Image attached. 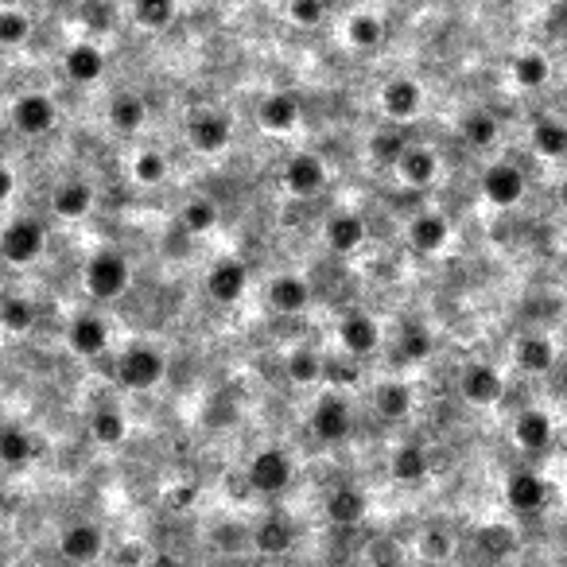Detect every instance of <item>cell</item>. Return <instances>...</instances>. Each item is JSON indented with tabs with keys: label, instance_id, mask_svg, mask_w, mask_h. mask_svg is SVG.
<instances>
[{
	"label": "cell",
	"instance_id": "6da1fadb",
	"mask_svg": "<svg viewBox=\"0 0 567 567\" xmlns=\"http://www.w3.org/2000/svg\"><path fill=\"white\" fill-rule=\"evenodd\" d=\"M83 280H86V292H90L94 299L113 304V299H121L124 292H129L132 269H129V261L117 253V249H101V253H94L90 261H86Z\"/></svg>",
	"mask_w": 567,
	"mask_h": 567
},
{
	"label": "cell",
	"instance_id": "7a4b0ae2",
	"mask_svg": "<svg viewBox=\"0 0 567 567\" xmlns=\"http://www.w3.org/2000/svg\"><path fill=\"white\" fill-rule=\"evenodd\" d=\"M167 373V358L156 346H129V350L117 358V381H121L129 393H149L164 381Z\"/></svg>",
	"mask_w": 567,
	"mask_h": 567
},
{
	"label": "cell",
	"instance_id": "3957f363",
	"mask_svg": "<svg viewBox=\"0 0 567 567\" xmlns=\"http://www.w3.org/2000/svg\"><path fill=\"white\" fill-rule=\"evenodd\" d=\"M249 490L261 493V498H280V493L288 490L292 478H296V462L284 447H264L249 459Z\"/></svg>",
	"mask_w": 567,
	"mask_h": 567
},
{
	"label": "cell",
	"instance_id": "277c9868",
	"mask_svg": "<svg viewBox=\"0 0 567 567\" xmlns=\"http://www.w3.org/2000/svg\"><path fill=\"white\" fill-rule=\"evenodd\" d=\"M478 190L490 206L498 210H510L525 198V172L510 160H493V164L482 167V179H478Z\"/></svg>",
	"mask_w": 567,
	"mask_h": 567
},
{
	"label": "cell",
	"instance_id": "5b68a950",
	"mask_svg": "<svg viewBox=\"0 0 567 567\" xmlns=\"http://www.w3.org/2000/svg\"><path fill=\"white\" fill-rule=\"evenodd\" d=\"M187 140L198 156H222L233 144V121L218 109H198L187 121Z\"/></svg>",
	"mask_w": 567,
	"mask_h": 567
},
{
	"label": "cell",
	"instance_id": "8992f818",
	"mask_svg": "<svg viewBox=\"0 0 567 567\" xmlns=\"http://www.w3.org/2000/svg\"><path fill=\"white\" fill-rule=\"evenodd\" d=\"M43 246H47V230L35 218H17L0 230V257L9 264H32L40 261Z\"/></svg>",
	"mask_w": 567,
	"mask_h": 567
},
{
	"label": "cell",
	"instance_id": "52a82bcc",
	"mask_svg": "<svg viewBox=\"0 0 567 567\" xmlns=\"http://www.w3.org/2000/svg\"><path fill=\"white\" fill-rule=\"evenodd\" d=\"M249 292V264L241 257H222L206 272V296L222 307H233Z\"/></svg>",
	"mask_w": 567,
	"mask_h": 567
},
{
	"label": "cell",
	"instance_id": "ba28073f",
	"mask_svg": "<svg viewBox=\"0 0 567 567\" xmlns=\"http://www.w3.org/2000/svg\"><path fill=\"white\" fill-rule=\"evenodd\" d=\"M459 393H462V401L475 404V408H493V404L505 396L502 370L490 362H470L467 370L459 373Z\"/></svg>",
	"mask_w": 567,
	"mask_h": 567
},
{
	"label": "cell",
	"instance_id": "9c48e42d",
	"mask_svg": "<svg viewBox=\"0 0 567 567\" xmlns=\"http://www.w3.org/2000/svg\"><path fill=\"white\" fill-rule=\"evenodd\" d=\"M312 432H315V439H323V444H346L353 432L350 404H346L338 393L319 396V404H315V412H312Z\"/></svg>",
	"mask_w": 567,
	"mask_h": 567
},
{
	"label": "cell",
	"instance_id": "30bf717a",
	"mask_svg": "<svg viewBox=\"0 0 567 567\" xmlns=\"http://www.w3.org/2000/svg\"><path fill=\"white\" fill-rule=\"evenodd\" d=\"M419 109H424V86H419L416 78L401 75L393 78V83H385V90H381V113H385L389 121L408 124L419 117Z\"/></svg>",
	"mask_w": 567,
	"mask_h": 567
},
{
	"label": "cell",
	"instance_id": "8fae6325",
	"mask_svg": "<svg viewBox=\"0 0 567 567\" xmlns=\"http://www.w3.org/2000/svg\"><path fill=\"white\" fill-rule=\"evenodd\" d=\"M338 342H342V350L353 353V358L373 353L381 346L378 319H373V315H366V312H346L342 319H338Z\"/></svg>",
	"mask_w": 567,
	"mask_h": 567
},
{
	"label": "cell",
	"instance_id": "7c38bea8",
	"mask_svg": "<svg viewBox=\"0 0 567 567\" xmlns=\"http://www.w3.org/2000/svg\"><path fill=\"white\" fill-rule=\"evenodd\" d=\"M284 187L299 198H312L327 187V164H323L315 152H296V156L284 164Z\"/></svg>",
	"mask_w": 567,
	"mask_h": 567
},
{
	"label": "cell",
	"instance_id": "4fadbf2b",
	"mask_svg": "<svg viewBox=\"0 0 567 567\" xmlns=\"http://www.w3.org/2000/svg\"><path fill=\"white\" fill-rule=\"evenodd\" d=\"M505 502H510V510L521 513V517H533V513H541L544 505H548V486H544V478L536 475V470H517V475L505 482Z\"/></svg>",
	"mask_w": 567,
	"mask_h": 567
},
{
	"label": "cell",
	"instance_id": "5bb4252c",
	"mask_svg": "<svg viewBox=\"0 0 567 567\" xmlns=\"http://www.w3.org/2000/svg\"><path fill=\"white\" fill-rule=\"evenodd\" d=\"M55 121H58V109L47 94H24V98H17V106H12V124H17L24 137H43V132L55 129Z\"/></svg>",
	"mask_w": 567,
	"mask_h": 567
},
{
	"label": "cell",
	"instance_id": "9a60e30c",
	"mask_svg": "<svg viewBox=\"0 0 567 567\" xmlns=\"http://www.w3.org/2000/svg\"><path fill=\"white\" fill-rule=\"evenodd\" d=\"M552 436H556V424H552V416L544 408H525V412H517V419H513V444H517L521 451H528V455L548 451Z\"/></svg>",
	"mask_w": 567,
	"mask_h": 567
},
{
	"label": "cell",
	"instance_id": "2e32d148",
	"mask_svg": "<svg viewBox=\"0 0 567 567\" xmlns=\"http://www.w3.org/2000/svg\"><path fill=\"white\" fill-rule=\"evenodd\" d=\"M447 241H451V222H447L439 210H424V215H416L408 222V246L416 249V253L436 257L447 249Z\"/></svg>",
	"mask_w": 567,
	"mask_h": 567
},
{
	"label": "cell",
	"instance_id": "e0dca14e",
	"mask_svg": "<svg viewBox=\"0 0 567 567\" xmlns=\"http://www.w3.org/2000/svg\"><path fill=\"white\" fill-rule=\"evenodd\" d=\"M323 241H327L330 253L338 257H350L366 246V222L353 210H338L323 222Z\"/></svg>",
	"mask_w": 567,
	"mask_h": 567
},
{
	"label": "cell",
	"instance_id": "ac0fdd59",
	"mask_svg": "<svg viewBox=\"0 0 567 567\" xmlns=\"http://www.w3.org/2000/svg\"><path fill=\"white\" fill-rule=\"evenodd\" d=\"M257 124H261L264 132H272V137L292 132L299 124V98L288 90H276L269 94V98H261V106H257Z\"/></svg>",
	"mask_w": 567,
	"mask_h": 567
},
{
	"label": "cell",
	"instance_id": "d6986e66",
	"mask_svg": "<svg viewBox=\"0 0 567 567\" xmlns=\"http://www.w3.org/2000/svg\"><path fill=\"white\" fill-rule=\"evenodd\" d=\"M58 552H63V559H70V564H94V559H101V552H106V533H101L98 525H90V521L70 525L58 536Z\"/></svg>",
	"mask_w": 567,
	"mask_h": 567
},
{
	"label": "cell",
	"instance_id": "ffe728a7",
	"mask_svg": "<svg viewBox=\"0 0 567 567\" xmlns=\"http://www.w3.org/2000/svg\"><path fill=\"white\" fill-rule=\"evenodd\" d=\"M396 175H401L408 187H432L439 175V156L424 144H404L401 156L393 160Z\"/></svg>",
	"mask_w": 567,
	"mask_h": 567
},
{
	"label": "cell",
	"instance_id": "44dd1931",
	"mask_svg": "<svg viewBox=\"0 0 567 567\" xmlns=\"http://www.w3.org/2000/svg\"><path fill=\"white\" fill-rule=\"evenodd\" d=\"M327 521L338 528H353V525H362L366 513H370V502H366V493L358 490V486H338V490L327 493Z\"/></svg>",
	"mask_w": 567,
	"mask_h": 567
},
{
	"label": "cell",
	"instance_id": "7402d4cb",
	"mask_svg": "<svg viewBox=\"0 0 567 567\" xmlns=\"http://www.w3.org/2000/svg\"><path fill=\"white\" fill-rule=\"evenodd\" d=\"M63 70L70 83L94 86L106 75V51H101L98 43H75V47L63 55Z\"/></svg>",
	"mask_w": 567,
	"mask_h": 567
},
{
	"label": "cell",
	"instance_id": "603a6c76",
	"mask_svg": "<svg viewBox=\"0 0 567 567\" xmlns=\"http://www.w3.org/2000/svg\"><path fill=\"white\" fill-rule=\"evenodd\" d=\"M269 304L272 312L280 315H304L307 307H312V284H307L304 276L284 272V276H276L269 284Z\"/></svg>",
	"mask_w": 567,
	"mask_h": 567
},
{
	"label": "cell",
	"instance_id": "cb8c5ba5",
	"mask_svg": "<svg viewBox=\"0 0 567 567\" xmlns=\"http://www.w3.org/2000/svg\"><path fill=\"white\" fill-rule=\"evenodd\" d=\"M66 342H70V350L75 353H83V358H98V353H106V346H109L106 319H98V315H78V319L70 323V330H66Z\"/></svg>",
	"mask_w": 567,
	"mask_h": 567
},
{
	"label": "cell",
	"instance_id": "d4e9b609",
	"mask_svg": "<svg viewBox=\"0 0 567 567\" xmlns=\"http://www.w3.org/2000/svg\"><path fill=\"white\" fill-rule=\"evenodd\" d=\"M428 470H432V459L419 444H401V447H393V455H389V475H393V482H401V486L424 482Z\"/></svg>",
	"mask_w": 567,
	"mask_h": 567
},
{
	"label": "cell",
	"instance_id": "484cf974",
	"mask_svg": "<svg viewBox=\"0 0 567 567\" xmlns=\"http://www.w3.org/2000/svg\"><path fill=\"white\" fill-rule=\"evenodd\" d=\"M253 544L261 556H284V552L296 544V525H292L284 513H272V517H264L261 525H257Z\"/></svg>",
	"mask_w": 567,
	"mask_h": 567
},
{
	"label": "cell",
	"instance_id": "4316f807",
	"mask_svg": "<svg viewBox=\"0 0 567 567\" xmlns=\"http://www.w3.org/2000/svg\"><path fill=\"white\" fill-rule=\"evenodd\" d=\"M510 78L517 90H541L552 78V63L544 51H521V55L510 58Z\"/></svg>",
	"mask_w": 567,
	"mask_h": 567
},
{
	"label": "cell",
	"instance_id": "83f0119b",
	"mask_svg": "<svg viewBox=\"0 0 567 567\" xmlns=\"http://www.w3.org/2000/svg\"><path fill=\"white\" fill-rule=\"evenodd\" d=\"M51 210H55L58 218H66V222H78V218H86L94 210V187L83 179L63 183V187L55 190V198H51Z\"/></svg>",
	"mask_w": 567,
	"mask_h": 567
},
{
	"label": "cell",
	"instance_id": "f1b7e54d",
	"mask_svg": "<svg viewBox=\"0 0 567 567\" xmlns=\"http://www.w3.org/2000/svg\"><path fill=\"white\" fill-rule=\"evenodd\" d=\"M513 358H517V366L525 373L541 378V373H552V366H556V342L548 335H525L517 342V350H513Z\"/></svg>",
	"mask_w": 567,
	"mask_h": 567
},
{
	"label": "cell",
	"instance_id": "f546056e",
	"mask_svg": "<svg viewBox=\"0 0 567 567\" xmlns=\"http://www.w3.org/2000/svg\"><path fill=\"white\" fill-rule=\"evenodd\" d=\"M528 140H533V152L544 160H564L567 156V124L559 117H536L533 129H528Z\"/></svg>",
	"mask_w": 567,
	"mask_h": 567
},
{
	"label": "cell",
	"instance_id": "4dcf8cb0",
	"mask_svg": "<svg viewBox=\"0 0 567 567\" xmlns=\"http://www.w3.org/2000/svg\"><path fill=\"white\" fill-rule=\"evenodd\" d=\"M412 404H416V396H412L408 381H381L378 393H373V408L385 419H404L412 412Z\"/></svg>",
	"mask_w": 567,
	"mask_h": 567
},
{
	"label": "cell",
	"instance_id": "1f68e13d",
	"mask_svg": "<svg viewBox=\"0 0 567 567\" xmlns=\"http://www.w3.org/2000/svg\"><path fill=\"white\" fill-rule=\"evenodd\" d=\"M459 132L470 149H493L498 137H502V124H498V117H493L490 109H470L459 121Z\"/></svg>",
	"mask_w": 567,
	"mask_h": 567
},
{
	"label": "cell",
	"instance_id": "d6a6232c",
	"mask_svg": "<svg viewBox=\"0 0 567 567\" xmlns=\"http://www.w3.org/2000/svg\"><path fill=\"white\" fill-rule=\"evenodd\" d=\"M381 40H385V20L378 17V12H353L350 20H346V43L358 51H373L381 47Z\"/></svg>",
	"mask_w": 567,
	"mask_h": 567
},
{
	"label": "cell",
	"instance_id": "836d02e7",
	"mask_svg": "<svg viewBox=\"0 0 567 567\" xmlns=\"http://www.w3.org/2000/svg\"><path fill=\"white\" fill-rule=\"evenodd\" d=\"M144 121H149V106L137 98V94H117L113 101H109V124H113L117 132H140L144 129Z\"/></svg>",
	"mask_w": 567,
	"mask_h": 567
},
{
	"label": "cell",
	"instance_id": "e575fe53",
	"mask_svg": "<svg viewBox=\"0 0 567 567\" xmlns=\"http://www.w3.org/2000/svg\"><path fill=\"white\" fill-rule=\"evenodd\" d=\"M175 12H179L175 0H132V20H137V28H144V32H164V28H172Z\"/></svg>",
	"mask_w": 567,
	"mask_h": 567
},
{
	"label": "cell",
	"instance_id": "d590c367",
	"mask_svg": "<svg viewBox=\"0 0 567 567\" xmlns=\"http://www.w3.org/2000/svg\"><path fill=\"white\" fill-rule=\"evenodd\" d=\"M35 451H40V444L24 428H17V424L0 428V462L4 467H24L28 459H35Z\"/></svg>",
	"mask_w": 567,
	"mask_h": 567
},
{
	"label": "cell",
	"instance_id": "8d00e7d4",
	"mask_svg": "<svg viewBox=\"0 0 567 567\" xmlns=\"http://www.w3.org/2000/svg\"><path fill=\"white\" fill-rule=\"evenodd\" d=\"M179 222H183V230H187V233H210L218 222H222V210H218L215 198L198 195V198H190V203L183 206Z\"/></svg>",
	"mask_w": 567,
	"mask_h": 567
},
{
	"label": "cell",
	"instance_id": "74e56055",
	"mask_svg": "<svg viewBox=\"0 0 567 567\" xmlns=\"http://www.w3.org/2000/svg\"><path fill=\"white\" fill-rule=\"evenodd\" d=\"M90 436L106 447H117V444H124V436H129V419H124L117 408H98L90 416Z\"/></svg>",
	"mask_w": 567,
	"mask_h": 567
},
{
	"label": "cell",
	"instance_id": "f35d334b",
	"mask_svg": "<svg viewBox=\"0 0 567 567\" xmlns=\"http://www.w3.org/2000/svg\"><path fill=\"white\" fill-rule=\"evenodd\" d=\"M132 179L140 187H160L167 179V156L160 149H144L132 156Z\"/></svg>",
	"mask_w": 567,
	"mask_h": 567
},
{
	"label": "cell",
	"instance_id": "ab89813d",
	"mask_svg": "<svg viewBox=\"0 0 567 567\" xmlns=\"http://www.w3.org/2000/svg\"><path fill=\"white\" fill-rule=\"evenodd\" d=\"M0 323H4V330H12V335H24L35 323V304L24 296H9L0 304Z\"/></svg>",
	"mask_w": 567,
	"mask_h": 567
},
{
	"label": "cell",
	"instance_id": "60d3db41",
	"mask_svg": "<svg viewBox=\"0 0 567 567\" xmlns=\"http://www.w3.org/2000/svg\"><path fill=\"white\" fill-rule=\"evenodd\" d=\"M432 350H436V342H432V330L408 323V327H404V338H401V353H404V358H408V362H428Z\"/></svg>",
	"mask_w": 567,
	"mask_h": 567
},
{
	"label": "cell",
	"instance_id": "b9f144b4",
	"mask_svg": "<svg viewBox=\"0 0 567 567\" xmlns=\"http://www.w3.org/2000/svg\"><path fill=\"white\" fill-rule=\"evenodd\" d=\"M32 35V20L20 9H0V47H20Z\"/></svg>",
	"mask_w": 567,
	"mask_h": 567
},
{
	"label": "cell",
	"instance_id": "7bdbcfd3",
	"mask_svg": "<svg viewBox=\"0 0 567 567\" xmlns=\"http://www.w3.org/2000/svg\"><path fill=\"white\" fill-rule=\"evenodd\" d=\"M288 378L307 385V381H319L323 378V358L315 350H292L288 353Z\"/></svg>",
	"mask_w": 567,
	"mask_h": 567
},
{
	"label": "cell",
	"instance_id": "ee69618b",
	"mask_svg": "<svg viewBox=\"0 0 567 567\" xmlns=\"http://www.w3.org/2000/svg\"><path fill=\"white\" fill-rule=\"evenodd\" d=\"M284 12L296 28H319L323 17H327V0H288Z\"/></svg>",
	"mask_w": 567,
	"mask_h": 567
},
{
	"label": "cell",
	"instance_id": "f6af8a7d",
	"mask_svg": "<svg viewBox=\"0 0 567 567\" xmlns=\"http://www.w3.org/2000/svg\"><path fill=\"white\" fill-rule=\"evenodd\" d=\"M401 149H404V140L396 137V132H378V137H373V156L385 160V164H393V160L401 156Z\"/></svg>",
	"mask_w": 567,
	"mask_h": 567
},
{
	"label": "cell",
	"instance_id": "bcb514c9",
	"mask_svg": "<svg viewBox=\"0 0 567 567\" xmlns=\"http://www.w3.org/2000/svg\"><path fill=\"white\" fill-rule=\"evenodd\" d=\"M12 190H17V172L9 164H0V203L12 198Z\"/></svg>",
	"mask_w": 567,
	"mask_h": 567
},
{
	"label": "cell",
	"instance_id": "7dc6e473",
	"mask_svg": "<svg viewBox=\"0 0 567 567\" xmlns=\"http://www.w3.org/2000/svg\"><path fill=\"white\" fill-rule=\"evenodd\" d=\"M195 498V490H175L172 493V502H175V510H187V502Z\"/></svg>",
	"mask_w": 567,
	"mask_h": 567
},
{
	"label": "cell",
	"instance_id": "c3c4849f",
	"mask_svg": "<svg viewBox=\"0 0 567 567\" xmlns=\"http://www.w3.org/2000/svg\"><path fill=\"white\" fill-rule=\"evenodd\" d=\"M559 203H564V210H567V179L559 183Z\"/></svg>",
	"mask_w": 567,
	"mask_h": 567
},
{
	"label": "cell",
	"instance_id": "681fc988",
	"mask_svg": "<svg viewBox=\"0 0 567 567\" xmlns=\"http://www.w3.org/2000/svg\"><path fill=\"white\" fill-rule=\"evenodd\" d=\"M0 510H4V493H0Z\"/></svg>",
	"mask_w": 567,
	"mask_h": 567
}]
</instances>
